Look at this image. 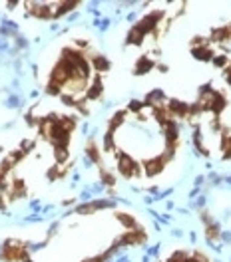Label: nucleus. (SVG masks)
Listing matches in <instances>:
<instances>
[{
    "mask_svg": "<svg viewBox=\"0 0 231 262\" xmlns=\"http://www.w3.org/2000/svg\"><path fill=\"white\" fill-rule=\"evenodd\" d=\"M171 109L175 111V113H179V115H185V111H187V105L181 103V101H171Z\"/></svg>",
    "mask_w": 231,
    "mask_h": 262,
    "instance_id": "nucleus-1",
    "label": "nucleus"
},
{
    "mask_svg": "<svg viewBox=\"0 0 231 262\" xmlns=\"http://www.w3.org/2000/svg\"><path fill=\"white\" fill-rule=\"evenodd\" d=\"M108 66H110V64H108L104 58H96V68H98V70H106Z\"/></svg>",
    "mask_w": 231,
    "mask_h": 262,
    "instance_id": "nucleus-2",
    "label": "nucleus"
},
{
    "mask_svg": "<svg viewBox=\"0 0 231 262\" xmlns=\"http://www.w3.org/2000/svg\"><path fill=\"white\" fill-rule=\"evenodd\" d=\"M18 105H20L18 97H10V99H8V107H18Z\"/></svg>",
    "mask_w": 231,
    "mask_h": 262,
    "instance_id": "nucleus-3",
    "label": "nucleus"
},
{
    "mask_svg": "<svg viewBox=\"0 0 231 262\" xmlns=\"http://www.w3.org/2000/svg\"><path fill=\"white\" fill-rule=\"evenodd\" d=\"M221 238L227 240V242H231V232H221Z\"/></svg>",
    "mask_w": 231,
    "mask_h": 262,
    "instance_id": "nucleus-4",
    "label": "nucleus"
}]
</instances>
